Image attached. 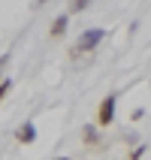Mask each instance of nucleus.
<instances>
[{
  "instance_id": "5",
  "label": "nucleus",
  "mask_w": 151,
  "mask_h": 160,
  "mask_svg": "<svg viewBox=\"0 0 151 160\" xmlns=\"http://www.w3.org/2000/svg\"><path fill=\"white\" fill-rule=\"evenodd\" d=\"M85 142H100V133H97V127H85Z\"/></svg>"
},
{
  "instance_id": "2",
  "label": "nucleus",
  "mask_w": 151,
  "mask_h": 160,
  "mask_svg": "<svg viewBox=\"0 0 151 160\" xmlns=\"http://www.w3.org/2000/svg\"><path fill=\"white\" fill-rule=\"evenodd\" d=\"M115 106H118V97H115V94L103 97V103H100V109H97V124L100 127H109L112 121H115Z\"/></svg>"
},
{
  "instance_id": "10",
  "label": "nucleus",
  "mask_w": 151,
  "mask_h": 160,
  "mask_svg": "<svg viewBox=\"0 0 151 160\" xmlns=\"http://www.w3.org/2000/svg\"><path fill=\"white\" fill-rule=\"evenodd\" d=\"M48 0H33V9H39V6H45Z\"/></svg>"
},
{
  "instance_id": "1",
  "label": "nucleus",
  "mask_w": 151,
  "mask_h": 160,
  "mask_svg": "<svg viewBox=\"0 0 151 160\" xmlns=\"http://www.w3.org/2000/svg\"><path fill=\"white\" fill-rule=\"evenodd\" d=\"M103 39H106V30H103V27H91V30H82L70 54H73V58H82V54L94 52V48H97V45L103 42Z\"/></svg>"
},
{
  "instance_id": "7",
  "label": "nucleus",
  "mask_w": 151,
  "mask_h": 160,
  "mask_svg": "<svg viewBox=\"0 0 151 160\" xmlns=\"http://www.w3.org/2000/svg\"><path fill=\"white\" fill-rule=\"evenodd\" d=\"M9 88H12V79H3V82H0V100L9 94Z\"/></svg>"
},
{
  "instance_id": "4",
  "label": "nucleus",
  "mask_w": 151,
  "mask_h": 160,
  "mask_svg": "<svg viewBox=\"0 0 151 160\" xmlns=\"http://www.w3.org/2000/svg\"><path fill=\"white\" fill-rule=\"evenodd\" d=\"M67 24H70V18L67 15H58L52 21V36H61V33H67Z\"/></svg>"
},
{
  "instance_id": "9",
  "label": "nucleus",
  "mask_w": 151,
  "mask_h": 160,
  "mask_svg": "<svg viewBox=\"0 0 151 160\" xmlns=\"http://www.w3.org/2000/svg\"><path fill=\"white\" fill-rule=\"evenodd\" d=\"M9 63V54H0V72H3V67Z\"/></svg>"
},
{
  "instance_id": "3",
  "label": "nucleus",
  "mask_w": 151,
  "mask_h": 160,
  "mask_svg": "<svg viewBox=\"0 0 151 160\" xmlns=\"http://www.w3.org/2000/svg\"><path fill=\"white\" fill-rule=\"evenodd\" d=\"M15 142H21V145L36 142V127H33V121H24V124L15 130Z\"/></svg>"
},
{
  "instance_id": "6",
  "label": "nucleus",
  "mask_w": 151,
  "mask_h": 160,
  "mask_svg": "<svg viewBox=\"0 0 151 160\" xmlns=\"http://www.w3.org/2000/svg\"><path fill=\"white\" fill-rule=\"evenodd\" d=\"M88 3H91V0H70V12H82Z\"/></svg>"
},
{
  "instance_id": "8",
  "label": "nucleus",
  "mask_w": 151,
  "mask_h": 160,
  "mask_svg": "<svg viewBox=\"0 0 151 160\" xmlns=\"http://www.w3.org/2000/svg\"><path fill=\"white\" fill-rule=\"evenodd\" d=\"M145 154H148V148H145V145H139L136 151H130V157H145Z\"/></svg>"
}]
</instances>
